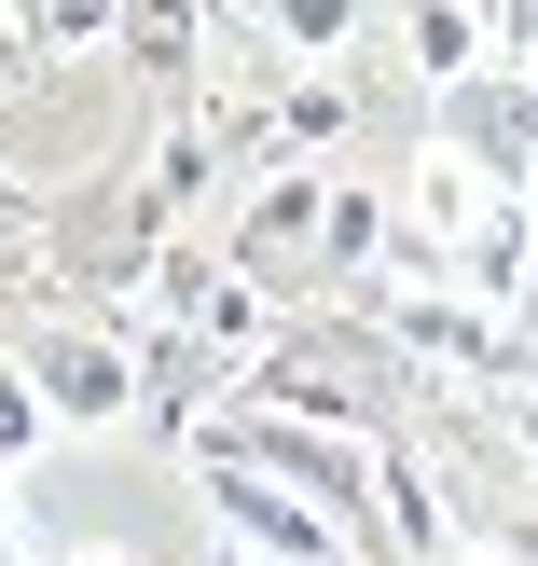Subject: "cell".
Masks as SVG:
<instances>
[{"label":"cell","instance_id":"cell-1","mask_svg":"<svg viewBox=\"0 0 538 566\" xmlns=\"http://www.w3.org/2000/svg\"><path fill=\"white\" fill-rule=\"evenodd\" d=\"M193 457H235V470H263V484H291V497H318L331 525H373V442H346V429H304V415H208L193 429Z\"/></svg>","mask_w":538,"mask_h":566},{"label":"cell","instance_id":"cell-4","mask_svg":"<svg viewBox=\"0 0 538 566\" xmlns=\"http://www.w3.org/2000/svg\"><path fill=\"white\" fill-rule=\"evenodd\" d=\"M318 208H331V166H291V180H249V208L221 221V263L249 276V291H291L318 276Z\"/></svg>","mask_w":538,"mask_h":566},{"label":"cell","instance_id":"cell-7","mask_svg":"<svg viewBox=\"0 0 538 566\" xmlns=\"http://www.w3.org/2000/svg\"><path fill=\"white\" fill-rule=\"evenodd\" d=\"M401 70L429 83V97L484 83L497 70V0H401Z\"/></svg>","mask_w":538,"mask_h":566},{"label":"cell","instance_id":"cell-20","mask_svg":"<svg viewBox=\"0 0 538 566\" xmlns=\"http://www.w3.org/2000/svg\"><path fill=\"white\" fill-rule=\"evenodd\" d=\"M525 359H538V332H525Z\"/></svg>","mask_w":538,"mask_h":566},{"label":"cell","instance_id":"cell-14","mask_svg":"<svg viewBox=\"0 0 538 566\" xmlns=\"http://www.w3.org/2000/svg\"><path fill=\"white\" fill-rule=\"evenodd\" d=\"M42 442H55V415H42V387L14 374V346H0V470H14V457H42Z\"/></svg>","mask_w":538,"mask_h":566},{"label":"cell","instance_id":"cell-2","mask_svg":"<svg viewBox=\"0 0 538 566\" xmlns=\"http://www.w3.org/2000/svg\"><path fill=\"white\" fill-rule=\"evenodd\" d=\"M14 374L42 387L55 429H110V415H138V332H110V318H28Z\"/></svg>","mask_w":538,"mask_h":566},{"label":"cell","instance_id":"cell-8","mask_svg":"<svg viewBox=\"0 0 538 566\" xmlns=\"http://www.w3.org/2000/svg\"><path fill=\"white\" fill-rule=\"evenodd\" d=\"M221 193V153H208V111H166L152 166H138V235H193V208Z\"/></svg>","mask_w":538,"mask_h":566},{"label":"cell","instance_id":"cell-6","mask_svg":"<svg viewBox=\"0 0 538 566\" xmlns=\"http://www.w3.org/2000/svg\"><path fill=\"white\" fill-rule=\"evenodd\" d=\"M373 525H387V553H401V566H456V553H470V525H456V497L429 484V457H414L401 429L373 442Z\"/></svg>","mask_w":538,"mask_h":566},{"label":"cell","instance_id":"cell-18","mask_svg":"<svg viewBox=\"0 0 538 566\" xmlns=\"http://www.w3.org/2000/svg\"><path fill=\"white\" fill-rule=\"evenodd\" d=\"M70 566H125V553H70Z\"/></svg>","mask_w":538,"mask_h":566},{"label":"cell","instance_id":"cell-10","mask_svg":"<svg viewBox=\"0 0 538 566\" xmlns=\"http://www.w3.org/2000/svg\"><path fill=\"white\" fill-rule=\"evenodd\" d=\"M387 221H401V193H373V180H331V208H318V276H304V304H318V291H373V263H387Z\"/></svg>","mask_w":538,"mask_h":566},{"label":"cell","instance_id":"cell-12","mask_svg":"<svg viewBox=\"0 0 538 566\" xmlns=\"http://www.w3.org/2000/svg\"><path fill=\"white\" fill-rule=\"evenodd\" d=\"M14 14H28L42 83H55V70H110V55H125V0H14Z\"/></svg>","mask_w":538,"mask_h":566},{"label":"cell","instance_id":"cell-11","mask_svg":"<svg viewBox=\"0 0 538 566\" xmlns=\"http://www.w3.org/2000/svg\"><path fill=\"white\" fill-rule=\"evenodd\" d=\"M125 70L166 111H208V42H193V0H125Z\"/></svg>","mask_w":538,"mask_h":566},{"label":"cell","instance_id":"cell-5","mask_svg":"<svg viewBox=\"0 0 538 566\" xmlns=\"http://www.w3.org/2000/svg\"><path fill=\"white\" fill-rule=\"evenodd\" d=\"M442 153H456L484 193H525V180H538V97H525V83H497V70L456 83V97H442Z\"/></svg>","mask_w":538,"mask_h":566},{"label":"cell","instance_id":"cell-13","mask_svg":"<svg viewBox=\"0 0 538 566\" xmlns=\"http://www.w3.org/2000/svg\"><path fill=\"white\" fill-rule=\"evenodd\" d=\"M484 208H497V193L470 180V166L442 153V138H429V153L401 166V221H414V235H429V249H456V235H470V221H484Z\"/></svg>","mask_w":538,"mask_h":566},{"label":"cell","instance_id":"cell-3","mask_svg":"<svg viewBox=\"0 0 538 566\" xmlns=\"http://www.w3.org/2000/svg\"><path fill=\"white\" fill-rule=\"evenodd\" d=\"M193 484H208V525H235L221 553H263V566H346V525H331L318 497L263 484V470H235V457H193Z\"/></svg>","mask_w":538,"mask_h":566},{"label":"cell","instance_id":"cell-17","mask_svg":"<svg viewBox=\"0 0 538 566\" xmlns=\"http://www.w3.org/2000/svg\"><path fill=\"white\" fill-rule=\"evenodd\" d=\"M456 566H525V553H511V539H470V553H456Z\"/></svg>","mask_w":538,"mask_h":566},{"label":"cell","instance_id":"cell-9","mask_svg":"<svg viewBox=\"0 0 538 566\" xmlns=\"http://www.w3.org/2000/svg\"><path fill=\"white\" fill-rule=\"evenodd\" d=\"M456 291L484 304V318H525V291H538V221L511 208V193H497V208L456 235Z\"/></svg>","mask_w":538,"mask_h":566},{"label":"cell","instance_id":"cell-19","mask_svg":"<svg viewBox=\"0 0 538 566\" xmlns=\"http://www.w3.org/2000/svg\"><path fill=\"white\" fill-rule=\"evenodd\" d=\"M221 566H263V553H221Z\"/></svg>","mask_w":538,"mask_h":566},{"label":"cell","instance_id":"cell-15","mask_svg":"<svg viewBox=\"0 0 538 566\" xmlns=\"http://www.w3.org/2000/svg\"><path fill=\"white\" fill-rule=\"evenodd\" d=\"M0 97H42V55H28V14L0 0Z\"/></svg>","mask_w":538,"mask_h":566},{"label":"cell","instance_id":"cell-16","mask_svg":"<svg viewBox=\"0 0 538 566\" xmlns=\"http://www.w3.org/2000/svg\"><path fill=\"white\" fill-rule=\"evenodd\" d=\"M484 415H511V457L538 470V374H525V387H497V401H484Z\"/></svg>","mask_w":538,"mask_h":566}]
</instances>
